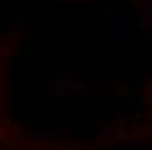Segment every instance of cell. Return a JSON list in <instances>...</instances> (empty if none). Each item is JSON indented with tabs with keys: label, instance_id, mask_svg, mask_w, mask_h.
<instances>
[{
	"label": "cell",
	"instance_id": "cell-1",
	"mask_svg": "<svg viewBox=\"0 0 152 150\" xmlns=\"http://www.w3.org/2000/svg\"><path fill=\"white\" fill-rule=\"evenodd\" d=\"M0 111H3V98H0Z\"/></svg>",
	"mask_w": 152,
	"mask_h": 150
}]
</instances>
